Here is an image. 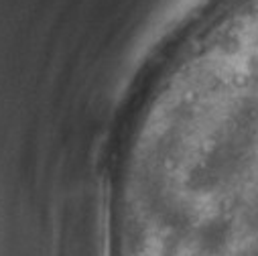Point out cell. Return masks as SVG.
<instances>
[{
  "instance_id": "obj_1",
  "label": "cell",
  "mask_w": 258,
  "mask_h": 256,
  "mask_svg": "<svg viewBox=\"0 0 258 256\" xmlns=\"http://www.w3.org/2000/svg\"><path fill=\"white\" fill-rule=\"evenodd\" d=\"M193 240L202 254L206 256H220L228 250L232 240V222L230 218L216 214L206 218L193 230Z\"/></svg>"
},
{
  "instance_id": "obj_2",
  "label": "cell",
  "mask_w": 258,
  "mask_h": 256,
  "mask_svg": "<svg viewBox=\"0 0 258 256\" xmlns=\"http://www.w3.org/2000/svg\"><path fill=\"white\" fill-rule=\"evenodd\" d=\"M242 256H258V244H252V246H248V248L242 252Z\"/></svg>"
}]
</instances>
